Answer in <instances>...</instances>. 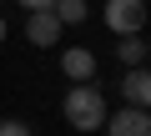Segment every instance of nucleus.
<instances>
[{"label":"nucleus","instance_id":"6e6552de","mask_svg":"<svg viewBox=\"0 0 151 136\" xmlns=\"http://www.w3.org/2000/svg\"><path fill=\"white\" fill-rule=\"evenodd\" d=\"M116 55H121V65H146V40L141 35H121L116 40Z\"/></svg>","mask_w":151,"mask_h":136},{"label":"nucleus","instance_id":"f257e3e1","mask_svg":"<svg viewBox=\"0 0 151 136\" xmlns=\"http://www.w3.org/2000/svg\"><path fill=\"white\" fill-rule=\"evenodd\" d=\"M60 116L70 121V131H101L106 126V96H101V86L76 81L65 91V101H60Z\"/></svg>","mask_w":151,"mask_h":136},{"label":"nucleus","instance_id":"1a4fd4ad","mask_svg":"<svg viewBox=\"0 0 151 136\" xmlns=\"http://www.w3.org/2000/svg\"><path fill=\"white\" fill-rule=\"evenodd\" d=\"M0 136H35L30 121H0Z\"/></svg>","mask_w":151,"mask_h":136},{"label":"nucleus","instance_id":"0eeeda50","mask_svg":"<svg viewBox=\"0 0 151 136\" xmlns=\"http://www.w3.org/2000/svg\"><path fill=\"white\" fill-rule=\"evenodd\" d=\"M50 15H55L60 25H81V20L91 15V5H86V0H50Z\"/></svg>","mask_w":151,"mask_h":136},{"label":"nucleus","instance_id":"f8f14e48","mask_svg":"<svg viewBox=\"0 0 151 136\" xmlns=\"http://www.w3.org/2000/svg\"><path fill=\"white\" fill-rule=\"evenodd\" d=\"M146 65H151V40H146Z\"/></svg>","mask_w":151,"mask_h":136},{"label":"nucleus","instance_id":"39448f33","mask_svg":"<svg viewBox=\"0 0 151 136\" xmlns=\"http://www.w3.org/2000/svg\"><path fill=\"white\" fill-rule=\"evenodd\" d=\"M121 96H126V106H141V111H151V65H126Z\"/></svg>","mask_w":151,"mask_h":136},{"label":"nucleus","instance_id":"20e7f679","mask_svg":"<svg viewBox=\"0 0 151 136\" xmlns=\"http://www.w3.org/2000/svg\"><path fill=\"white\" fill-rule=\"evenodd\" d=\"M60 30H65V25H60L50 10H30V15H25V40H30L35 50H50V45H60Z\"/></svg>","mask_w":151,"mask_h":136},{"label":"nucleus","instance_id":"7ed1b4c3","mask_svg":"<svg viewBox=\"0 0 151 136\" xmlns=\"http://www.w3.org/2000/svg\"><path fill=\"white\" fill-rule=\"evenodd\" d=\"M106 136H151V111L141 106H121V111H106Z\"/></svg>","mask_w":151,"mask_h":136},{"label":"nucleus","instance_id":"423d86ee","mask_svg":"<svg viewBox=\"0 0 151 136\" xmlns=\"http://www.w3.org/2000/svg\"><path fill=\"white\" fill-rule=\"evenodd\" d=\"M60 76H65V81H91V76H96V55L81 50V45L60 50Z\"/></svg>","mask_w":151,"mask_h":136},{"label":"nucleus","instance_id":"9b49d317","mask_svg":"<svg viewBox=\"0 0 151 136\" xmlns=\"http://www.w3.org/2000/svg\"><path fill=\"white\" fill-rule=\"evenodd\" d=\"M0 40H5V15H0Z\"/></svg>","mask_w":151,"mask_h":136},{"label":"nucleus","instance_id":"9d476101","mask_svg":"<svg viewBox=\"0 0 151 136\" xmlns=\"http://www.w3.org/2000/svg\"><path fill=\"white\" fill-rule=\"evenodd\" d=\"M15 5H20V10L30 15V10H50V0H15Z\"/></svg>","mask_w":151,"mask_h":136},{"label":"nucleus","instance_id":"f03ea898","mask_svg":"<svg viewBox=\"0 0 151 136\" xmlns=\"http://www.w3.org/2000/svg\"><path fill=\"white\" fill-rule=\"evenodd\" d=\"M101 20H106V30H116V35H141V30H146V0H106Z\"/></svg>","mask_w":151,"mask_h":136}]
</instances>
